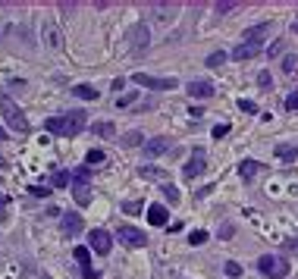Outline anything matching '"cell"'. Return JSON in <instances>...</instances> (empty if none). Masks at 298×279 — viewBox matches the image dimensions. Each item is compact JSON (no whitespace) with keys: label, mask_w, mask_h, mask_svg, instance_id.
Returning a JSON list of instances; mask_svg holds the SVG:
<instances>
[{"label":"cell","mask_w":298,"mask_h":279,"mask_svg":"<svg viewBox=\"0 0 298 279\" xmlns=\"http://www.w3.org/2000/svg\"><path fill=\"white\" fill-rule=\"evenodd\" d=\"M73 258L79 260L82 276H85V279H94V276H98V273L91 270V248H76V251H73Z\"/></svg>","instance_id":"obj_13"},{"label":"cell","mask_w":298,"mask_h":279,"mask_svg":"<svg viewBox=\"0 0 298 279\" xmlns=\"http://www.w3.org/2000/svg\"><path fill=\"white\" fill-rule=\"evenodd\" d=\"M273 32L270 22H260V26H251V28H245V44H251V48H260V44L267 41V34Z\"/></svg>","instance_id":"obj_9"},{"label":"cell","mask_w":298,"mask_h":279,"mask_svg":"<svg viewBox=\"0 0 298 279\" xmlns=\"http://www.w3.org/2000/svg\"><path fill=\"white\" fill-rule=\"evenodd\" d=\"M73 198L82 207L91 204V172H88V166H82V170L73 172Z\"/></svg>","instance_id":"obj_3"},{"label":"cell","mask_w":298,"mask_h":279,"mask_svg":"<svg viewBox=\"0 0 298 279\" xmlns=\"http://www.w3.org/2000/svg\"><path fill=\"white\" fill-rule=\"evenodd\" d=\"M292 32H295V34H298V19H295V22H292Z\"/></svg>","instance_id":"obj_41"},{"label":"cell","mask_w":298,"mask_h":279,"mask_svg":"<svg viewBox=\"0 0 298 279\" xmlns=\"http://www.w3.org/2000/svg\"><path fill=\"white\" fill-rule=\"evenodd\" d=\"M260 54V48H251V44H235L232 48V60H242V63H248V60H254V56Z\"/></svg>","instance_id":"obj_17"},{"label":"cell","mask_w":298,"mask_h":279,"mask_svg":"<svg viewBox=\"0 0 298 279\" xmlns=\"http://www.w3.org/2000/svg\"><path fill=\"white\" fill-rule=\"evenodd\" d=\"M85 122H88V116L85 110H69L66 116H51V120L44 122V129L51 132V135H79L82 129H85Z\"/></svg>","instance_id":"obj_1"},{"label":"cell","mask_w":298,"mask_h":279,"mask_svg":"<svg viewBox=\"0 0 298 279\" xmlns=\"http://www.w3.org/2000/svg\"><path fill=\"white\" fill-rule=\"evenodd\" d=\"M73 94L82 98V100H98V91H94L91 85H73Z\"/></svg>","instance_id":"obj_22"},{"label":"cell","mask_w":298,"mask_h":279,"mask_svg":"<svg viewBox=\"0 0 298 279\" xmlns=\"http://www.w3.org/2000/svg\"><path fill=\"white\" fill-rule=\"evenodd\" d=\"M204 63H207L210 69H220V66L226 63V54H223V50H213V54L207 56V60H204Z\"/></svg>","instance_id":"obj_23"},{"label":"cell","mask_w":298,"mask_h":279,"mask_svg":"<svg viewBox=\"0 0 298 279\" xmlns=\"http://www.w3.org/2000/svg\"><path fill=\"white\" fill-rule=\"evenodd\" d=\"M223 273L229 276V279H235V276H242V266H238L235 260H226V264H223Z\"/></svg>","instance_id":"obj_28"},{"label":"cell","mask_w":298,"mask_h":279,"mask_svg":"<svg viewBox=\"0 0 298 279\" xmlns=\"http://www.w3.org/2000/svg\"><path fill=\"white\" fill-rule=\"evenodd\" d=\"M113 91H116V94H119V91H123L126 88V78H113V85H110Z\"/></svg>","instance_id":"obj_39"},{"label":"cell","mask_w":298,"mask_h":279,"mask_svg":"<svg viewBox=\"0 0 298 279\" xmlns=\"http://www.w3.org/2000/svg\"><path fill=\"white\" fill-rule=\"evenodd\" d=\"M188 242H192V245H204V242H207V232H204V229H195L192 236H188Z\"/></svg>","instance_id":"obj_31"},{"label":"cell","mask_w":298,"mask_h":279,"mask_svg":"<svg viewBox=\"0 0 298 279\" xmlns=\"http://www.w3.org/2000/svg\"><path fill=\"white\" fill-rule=\"evenodd\" d=\"M135 100H138V94H135V91H129V94H119V98H116V110H123V107H132Z\"/></svg>","instance_id":"obj_24"},{"label":"cell","mask_w":298,"mask_h":279,"mask_svg":"<svg viewBox=\"0 0 298 279\" xmlns=\"http://www.w3.org/2000/svg\"><path fill=\"white\" fill-rule=\"evenodd\" d=\"M185 91H188V98H213V94H217V88H213L210 82H204V78H195V82H188L185 85Z\"/></svg>","instance_id":"obj_12"},{"label":"cell","mask_w":298,"mask_h":279,"mask_svg":"<svg viewBox=\"0 0 298 279\" xmlns=\"http://www.w3.org/2000/svg\"><path fill=\"white\" fill-rule=\"evenodd\" d=\"M116 236H119V242H126L129 248H145L148 245V236L141 229H135V226H119Z\"/></svg>","instance_id":"obj_8"},{"label":"cell","mask_w":298,"mask_h":279,"mask_svg":"<svg viewBox=\"0 0 298 279\" xmlns=\"http://www.w3.org/2000/svg\"><path fill=\"white\" fill-rule=\"evenodd\" d=\"M7 138H10V135H7V132H4V129H0V142H7Z\"/></svg>","instance_id":"obj_40"},{"label":"cell","mask_w":298,"mask_h":279,"mask_svg":"<svg viewBox=\"0 0 298 279\" xmlns=\"http://www.w3.org/2000/svg\"><path fill=\"white\" fill-rule=\"evenodd\" d=\"M0 170H7V160L4 157H0Z\"/></svg>","instance_id":"obj_42"},{"label":"cell","mask_w":298,"mask_h":279,"mask_svg":"<svg viewBox=\"0 0 298 279\" xmlns=\"http://www.w3.org/2000/svg\"><path fill=\"white\" fill-rule=\"evenodd\" d=\"M257 270L264 276H270V279H282L289 273V264L282 258H276V254H264V258H257Z\"/></svg>","instance_id":"obj_4"},{"label":"cell","mask_w":298,"mask_h":279,"mask_svg":"<svg viewBox=\"0 0 298 279\" xmlns=\"http://www.w3.org/2000/svg\"><path fill=\"white\" fill-rule=\"evenodd\" d=\"M82 226H85V223H82V216H79L76 210L63 214V232H66V236H79V232H82Z\"/></svg>","instance_id":"obj_16"},{"label":"cell","mask_w":298,"mask_h":279,"mask_svg":"<svg viewBox=\"0 0 298 279\" xmlns=\"http://www.w3.org/2000/svg\"><path fill=\"white\" fill-rule=\"evenodd\" d=\"M123 144L135 148V144H145V138H141V132H129V135H123Z\"/></svg>","instance_id":"obj_29"},{"label":"cell","mask_w":298,"mask_h":279,"mask_svg":"<svg viewBox=\"0 0 298 279\" xmlns=\"http://www.w3.org/2000/svg\"><path fill=\"white\" fill-rule=\"evenodd\" d=\"M257 170H260V164H257V160H248V157H245L242 164H238V176H242V179L248 182V179H251Z\"/></svg>","instance_id":"obj_20"},{"label":"cell","mask_w":298,"mask_h":279,"mask_svg":"<svg viewBox=\"0 0 298 279\" xmlns=\"http://www.w3.org/2000/svg\"><path fill=\"white\" fill-rule=\"evenodd\" d=\"M220 232H223V236H220V238H232V232H235V226H232V223H223V226H220Z\"/></svg>","instance_id":"obj_38"},{"label":"cell","mask_w":298,"mask_h":279,"mask_svg":"<svg viewBox=\"0 0 298 279\" xmlns=\"http://www.w3.org/2000/svg\"><path fill=\"white\" fill-rule=\"evenodd\" d=\"M207 170V160H204V148H195V154H192V160L185 164V179H195V176H201V172Z\"/></svg>","instance_id":"obj_10"},{"label":"cell","mask_w":298,"mask_h":279,"mask_svg":"<svg viewBox=\"0 0 298 279\" xmlns=\"http://www.w3.org/2000/svg\"><path fill=\"white\" fill-rule=\"evenodd\" d=\"M132 82H135V85H145V88H151V91H173V88L179 85L173 76L163 78V76H148V72H135Z\"/></svg>","instance_id":"obj_5"},{"label":"cell","mask_w":298,"mask_h":279,"mask_svg":"<svg viewBox=\"0 0 298 279\" xmlns=\"http://www.w3.org/2000/svg\"><path fill=\"white\" fill-rule=\"evenodd\" d=\"M91 129H94V135H101V138H116V126H113V122H107V120L94 122Z\"/></svg>","instance_id":"obj_21"},{"label":"cell","mask_w":298,"mask_h":279,"mask_svg":"<svg viewBox=\"0 0 298 279\" xmlns=\"http://www.w3.org/2000/svg\"><path fill=\"white\" fill-rule=\"evenodd\" d=\"M166 220H170V210H166L163 204H151L148 207V223L151 226H166Z\"/></svg>","instance_id":"obj_15"},{"label":"cell","mask_w":298,"mask_h":279,"mask_svg":"<svg viewBox=\"0 0 298 279\" xmlns=\"http://www.w3.org/2000/svg\"><path fill=\"white\" fill-rule=\"evenodd\" d=\"M138 176H141V179H151V182H170V172L160 170V166H151V164L138 166Z\"/></svg>","instance_id":"obj_14"},{"label":"cell","mask_w":298,"mask_h":279,"mask_svg":"<svg viewBox=\"0 0 298 279\" xmlns=\"http://www.w3.org/2000/svg\"><path fill=\"white\" fill-rule=\"evenodd\" d=\"M238 110H242L245 116H257V104H254V100H245V98H242V100H238Z\"/></svg>","instance_id":"obj_27"},{"label":"cell","mask_w":298,"mask_h":279,"mask_svg":"<svg viewBox=\"0 0 298 279\" xmlns=\"http://www.w3.org/2000/svg\"><path fill=\"white\" fill-rule=\"evenodd\" d=\"M35 198H47V194H51V185H32V188H29Z\"/></svg>","instance_id":"obj_35"},{"label":"cell","mask_w":298,"mask_h":279,"mask_svg":"<svg viewBox=\"0 0 298 279\" xmlns=\"http://www.w3.org/2000/svg\"><path fill=\"white\" fill-rule=\"evenodd\" d=\"M66 182H73V172H66V170L54 172V185H66Z\"/></svg>","instance_id":"obj_32"},{"label":"cell","mask_w":298,"mask_h":279,"mask_svg":"<svg viewBox=\"0 0 298 279\" xmlns=\"http://www.w3.org/2000/svg\"><path fill=\"white\" fill-rule=\"evenodd\" d=\"M0 113H4V120H7V126H10L13 132L29 135V120H26V113H22V110L16 107V100L0 98Z\"/></svg>","instance_id":"obj_2"},{"label":"cell","mask_w":298,"mask_h":279,"mask_svg":"<svg viewBox=\"0 0 298 279\" xmlns=\"http://www.w3.org/2000/svg\"><path fill=\"white\" fill-rule=\"evenodd\" d=\"M129 44H132L135 54L148 50V44H151V32H148V26H135L132 32H129Z\"/></svg>","instance_id":"obj_11"},{"label":"cell","mask_w":298,"mask_h":279,"mask_svg":"<svg viewBox=\"0 0 298 279\" xmlns=\"http://www.w3.org/2000/svg\"><path fill=\"white\" fill-rule=\"evenodd\" d=\"M88 248L94 251V254H110V248H113V236L107 229H94L91 236H88Z\"/></svg>","instance_id":"obj_7"},{"label":"cell","mask_w":298,"mask_h":279,"mask_svg":"<svg viewBox=\"0 0 298 279\" xmlns=\"http://www.w3.org/2000/svg\"><path fill=\"white\" fill-rule=\"evenodd\" d=\"M170 148H173V138H170V135H154V138H148V142H145V157H148V160H157V157H163Z\"/></svg>","instance_id":"obj_6"},{"label":"cell","mask_w":298,"mask_h":279,"mask_svg":"<svg viewBox=\"0 0 298 279\" xmlns=\"http://www.w3.org/2000/svg\"><path fill=\"white\" fill-rule=\"evenodd\" d=\"M295 69H298L295 56H282V72H295Z\"/></svg>","instance_id":"obj_33"},{"label":"cell","mask_w":298,"mask_h":279,"mask_svg":"<svg viewBox=\"0 0 298 279\" xmlns=\"http://www.w3.org/2000/svg\"><path fill=\"white\" fill-rule=\"evenodd\" d=\"M104 164H107V154H104V150H98V148H91V150H88V154H85V166H88V170H91V166H94V170H98V166H104Z\"/></svg>","instance_id":"obj_19"},{"label":"cell","mask_w":298,"mask_h":279,"mask_svg":"<svg viewBox=\"0 0 298 279\" xmlns=\"http://www.w3.org/2000/svg\"><path fill=\"white\" fill-rule=\"evenodd\" d=\"M213 10H217V13H232V10H235V4H232V0H223V4H217Z\"/></svg>","instance_id":"obj_37"},{"label":"cell","mask_w":298,"mask_h":279,"mask_svg":"<svg viewBox=\"0 0 298 279\" xmlns=\"http://www.w3.org/2000/svg\"><path fill=\"white\" fill-rule=\"evenodd\" d=\"M279 160H285V164H292V160H298V144H289V142H282L276 144V150H273Z\"/></svg>","instance_id":"obj_18"},{"label":"cell","mask_w":298,"mask_h":279,"mask_svg":"<svg viewBox=\"0 0 298 279\" xmlns=\"http://www.w3.org/2000/svg\"><path fill=\"white\" fill-rule=\"evenodd\" d=\"M229 135V122H217L213 126V138H226Z\"/></svg>","instance_id":"obj_34"},{"label":"cell","mask_w":298,"mask_h":279,"mask_svg":"<svg viewBox=\"0 0 298 279\" xmlns=\"http://www.w3.org/2000/svg\"><path fill=\"white\" fill-rule=\"evenodd\" d=\"M257 88H273V78H270L267 69H260V72H257Z\"/></svg>","instance_id":"obj_30"},{"label":"cell","mask_w":298,"mask_h":279,"mask_svg":"<svg viewBox=\"0 0 298 279\" xmlns=\"http://www.w3.org/2000/svg\"><path fill=\"white\" fill-rule=\"evenodd\" d=\"M285 110H292V113L298 110V88L292 91V94H289V98H285Z\"/></svg>","instance_id":"obj_36"},{"label":"cell","mask_w":298,"mask_h":279,"mask_svg":"<svg viewBox=\"0 0 298 279\" xmlns=\"http://www.w3.org/2000/svg\"><path fill=\"white\" fill-rule=\"evenodd\" d=\"M160 194H163L170 204H176V201H179V188H176V185H160Z\"/></svg>","instance_id":"obj_26"},{"label":"cell","mask_w":298,"mask_h":279,"mask_svg":"<svg viewBox=\"0 0 298 279\" xmlns=\"http://www.w3.org/2000/svg\"><path fill=\"white\" fill-rule=\"evenodd\" d=\"M123 214H132V216L135 214H145V201H126L123 204Z\"/></svg>","instance_id":"obj_25"}]
</instances>
